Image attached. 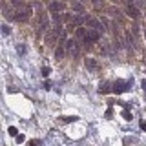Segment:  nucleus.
Here are the masks:
<instances>
[{
  "label": "nucleus",
  "instance_id": "nucleus-1",
  "mask_svg": "<svg viewBox=\"0 0 146 146\" xmlns=\"http://www.w3.org/2000/svg\"><path fill=\"white\" fill-rule=\"evenodd\" d=\"M29 17H31V6H27V4L20 9H15V20L17 22H26V20H29Z\"/></svg>",
  "mask_w": 146,
  "mask_h": 146
},
{
  "label": "nucleus",
  "instance_id": "nucleus-2",
  "mask_svg": "<svg viewBox=\"0 0 146 146\" xmlns=\"http://www.w3.org/2000/svg\"><path fill=\"white\" fill-rule=\"evenodd\" d=\"M64 49H66L68 55H71V57H77V55H79V42H77L75 38L66 40V46H64Z\"/></svg>",
  "mask_w": 146,
  "mask_h": 146
},
{
  "label": "nucleus",
  "instance_id": "nucleus-3",
  "mask_svg": "<svg viewBox=\"0 0 146 146\" xmlns=\"http://www.w3.org/2000/svg\"><path fill=\"white\" fill-rule=\"evenodd\" d=\"M99 36H100V31L88 27V29H86V38H84V44H88V46H90V42H95V40H99Z\"/></svg>",
  "mask_w": 146,
  "mask_h": 146
},
{
  "label": "nucleus",
  "instance_id": "nucleus-4",
  "mask_svg": "<svg viewBox=\"0 0 146 146\" xmlns=\"http://www.w3.org/2000/svg\"><path fill=\"white\" fill-rule=\"evenodd\" d=\"M130 86H131V80H117V82H113V91H115V93H122V91H126Z\"/></svg>",
  "mask_w": 146,
  "mask_h": 146
},
{
  "label": "nucleus",
  "instance_id": "nucleus-5",
  "mask_svg": "<svg viewBox=\"0 0 146 146\" xmlns=\"http://www.w3.org/2000/svg\"><path fill=\"white\" fill-rule=\"evenodd\" d=\"M38 33H46V31L49 29V20H48V15H44V13H40V17H38Z\"/></svg>",
  "mask_w": 146,
  "mask_h": 146
},
{
  "label": "nucleus",
  "instance_id": "nucleus-6",
  "mask_svg": "<svg viewBox=\"0 0 146 146\" xmlns=\"http://www.w3.org/2000/svg\"><path fill=\"white\" fill-rule=\"evenodd\" d=\"M86 24H88V27H91V29H97V31H100V33L104 31L100 20H97V18H88V20H86Z\"/></svg>",
  "mask_w": 146,
  "mask_h": 146
},
{
  "label": "nucleus",
  "instance_id": "nucleus-7",
  "mask_svg": "<svg viewBox=\"0 0 146 146\" xmlns=\"http://www.w3.org/2000/svg\"><path fill=\"white\" fill-rule=\"evenodd\" d=\"M126 15L131 17L133 20H135V18H139V7H135L131 2H128V6H126Z\"/></svg>",
  "mask_w": 146,
  "mask_h": 146
},
{
  "label": "nucleus",
  "instance_id": "nucleus-8",
  "mask_svg": "<svg viewBox=\"0 0 146 146\" xmlns=\"http://www.w3.org/2000/svg\"><path fill=\"white\" fill-rule=\"evenodd\" d=\"M62 9H64V4L62 2H57V0L49 2V11H51V13H60Z\"/></svg>",
  "mask_w": 146,
  "mask_h": 146
},
{
  "label": "nucleus",
  "instance_id": "nucleus-9",
  "mask_svg": "<svg viewBox=\"0 0 146 146\" xmlns=\"http://www.w3.org/2000/svg\"><path fill=\"white\" fill-rule=\"evenodd\" d=\"M106 13H108L110 17H115L117 20H122V13L119 11V7H108V9H106Z\"/></svg>",
  "mask_w": 146,
  "mask_h": 146
},
{
  "label": "nucleus",
  "instance_id": "nucleus-10",
  "mask_svg": "<svg viewBox=\"0 0 146 146\" xmlns=\"http://www.w3.org/2000/svg\"><path fill=\"white\" fill-rule=\"evenodd\" d=\"M86 68L91 71H97L99 70V62L95 60V58H86Z\"/></svg>",
  "mask_w": 146,
  "mask_h": 146
},
{
  "label": "nucleus",
  "instance_id": "nucleus-11",
  "mask_svg": "<svg viewBox=\"0 0 146 146\" xmlns=\"http://www.w3.org/2000/svg\"><path fill=\"white\" fill-rule=\"evenodd\" d=\"M70 6H71L73 11H77V13H82V11H84V4H80L79 0H71Z\"/></svg>",
  "mask_w": 146,
  "mask_h": 146
},
{
  "label": "nucleus",
  "instance_id": "nucleus-12",
  "mask_svg": "<svg viewBox=\"0 0 146 146\" xmlns=\"http://www.w3.org/2000/svg\"><path fill=\"white\" fill-rule=\"evenodd\" d=\"M70 22H71V26H80L84 22V18L80 15H73V17H70Z\"/></svg>",
  "mask_w": 146,
  "mask_h": 146
},
{
  "label": "nucleus",
  "instance_id": "nucleus-13",
  "mask_svg": "<svg viewBox=\"0 0 146 146\" xmlns=\"http://www.w3.org/2000/svg\"><path fill=\"white\" fill-rule=\"evenodd\" d=\"M75 36H77L79 40H84V38H86V29H84V27H77Z\"/></svg>",
  "mask_w": 146,
  "mask_h": 146
},
{
  "label": "nucleus",
  "instance_id": "nucleus-14",
  "mask_svg": "<svg viewBox=\"0 0 146 146\" xmlns=\"http://www.w3.org/2000/svg\"><path fill=\"white\" fill-rule=\"evenodd\" d=\"M110 82H100V86H99V93H108L110 91Z\"/></svg>",
  "mask_w": 146,
  "mask_h": 146
},
{
  "label": "nucleus",
  "instance_id": "nucleus-15",
  "mask_svg": "<svg viewBox=\"0 0 146 146\" xmlns=\"http://www.w3.org/2000/svg\"><path fill=\"white\" fill-rule=\"evenodd\" d=\"M11 6L15 9H20V7L26 6V2H24V0H11Z\"/></svg>",
  "mask_w": 146,
  "mask_h": 146
},
{
  "label": "nucleus",
  "instance_id": "nucleus-16",
  "mask_svg": "<svg viewBox=\"0 0 146 146\" xmlns=\"http://www.w3.org/2000/svg\"><path fill=\"white\" fill-rule=\"evenodd\" d=\"M62 57H64V48H57V49H55V58L60 60Z\"/></svg>",
  "mask_w": 146,
  "mask_h": 146
},
{
  "label": "nucleus",
  "instance_id": "nucleus-17",
  "mask_svg": "<svg viewBox=\"0 0 146 146\" xmlns=\"http://www.w3.org/2000/svg\"><path fill=\"white\" fill-rule=\"evenodd\" d=\"M0 31H2L4 35H9V33H11V27H9L7 24H2V26H0Z\"/></svg>",
  "mask_w": 146,
  "mask_h": 146
},
{
  "label": "nucleus",
  "instance_id": "nucleus-18",
  "mask_svg": "<svg viewBox=\"0 0 146 146\" xmlns=\"http://www.w3.org/2000/svg\"><path fill=\"white\" fill-rule=\"evenodd\" d=\"M53 22H55V24H60V22H62V15H58V13H53Z\"/></svg>",
  "mask_w": 146,
  "mask_h": 146
},
{
  "label": "nucleus",
  "instance_id": "nucleus-19",
  "mask_svg": "<svg viewBox=\"0 0 146 146\" xmlns=\"http://www.w3.org/2000/svg\"><path fill=\"white\" fill-rule=\"evenodd\" d=\"M17 51H18V55H26V46L24 44H18L17 46Z\"/></svg>",
  "mask_w": 146,
  "mask_h": 146
},
{
  "label": "nucleus",
  "instance_id": "nucleus-20",
  "mask_svg": "<svg viewBox=\"0 0 146 146\" xmlns=\"http://www.w3.org/2000/svg\"><path fill=\"white\" fill-rule=\"evenodd\" d=\"M130 2L133 4L135 7H143V6H144V0H130Z\"/></svg>",
  "mask_w": 146,
  "mask_h": 146
},
{
  "label": "nucleus",
  "instance_id": "nucleus-21",
  "mask_svg": "<svg viewBox=\"0 0 146 146\" xmlns=\"http://www.w3.org/2000/svg\"><path fill=\"white\" fill-rule=\"evenodd\" d=\"M100 24H102V27H104V31H106V29H108V26H110L108 18H104V17H102V18H100Z\"/></svg>",
  "mask_w": 146,
  "mask_h": 146
},
{
  "label": "nucleus",
  "instance_id": "nucleus-22",
  "mask_svg": "<svg viewBox=\"0 0 146 146\" xmlns=\"http://www.w3.org/2000/svg\"><path fill=\"white\" fill-rule=\"evenodd\" d=\"M9 133H11L13 137H15V135H18V130H17L15 126H11V128H9Z\"/></svg>",
  "mask_w": 146,
  "mask_h": 146
},
{
  "label": "nucleus",
  "instance_id": "nucleus-23",
  "mask_svg": "<svg viewBox=\"0 0 146 146\" xmlns=\"http://www.w3.org/2000/svg\"><path fill=\"white\" fill-rule=\"evenodd\" d=\"M49 75V68H42V77H48Z\"/></svg>",
  "mask_w": 146,
  "mask_h": 146
},
{
  "label": "nucleus",
  "instance_id": "nucleus-24",
  "mask_svg": "<svg viewBox=\"0 0 146 146\" xmlns=\"http://www.w3.org/2000/svg\"><path fill=\"white\" fill-rule=\"evenodd\" d=\"M38 144H40V141H31V143L27 144V146H38Z\"/></svg>",
  "mask_w": 146,
  "mask_h": 146
},
{
  "label": "nucleus",
  "instance_id": "nucleus-25",
  "mask_svg": "<svg viewBox=\"0 0 146 146\" xmlns=\"http://www.w3.org/2000/svg\"><path fill=\"white\" fill-rule=\"evenodd\" d=\"M17 141L18 143H24V135H17Z\"/></svg>",
  "mask_w": 146,
  "mask_h": 146
},
{
  "label": "nucleus",
  "instance_id": "nucleus-26",
  "mask_svg": "<svg viewBox=\"0 0 146 146\" xmlns=\"http://www.w3.org/2000/svg\"><path fill=\"white\" fill-rule=\"evenodd\" d=\"M91 2H93V6H95V7H99V6H100V4H99V0H91Z\"/></svg>",
  "mask_w": 146,
  "mask_h": 146
},
{
  "label": "nucleus",
  "instance_id": "nucleus-27",
  "mask_svg": "<svg viewBox=\"0 0 146 146\" xmlns=\"http://www.w3.org/2000/svg\"><path fill=\"white\" fill-rule=\"evenodd\" d=\"M141 128H143V130H146V122H141Z\"/></svg>",
  "mask_w": 146,
  "mask_h": 146
},
{
  "label": "nucleus",
  "instance_id": "nucleus-28",
  "mask_svg": "<svg viewBox=\"0 0 146 146\" xmlns=\"http://www.w3.org/2000/svg\"><path fill=\"white\" fill-rule=\"evenodd\" d=\"M143 88H144V91H146V80H143Z\"/></svg>",
  "mask_w": 146,
  "mask_h": 146
},
{
  "label": "nucleus",
  "instance_id": "nucleus-29",
  "mask_svg": "<svg viewBox=\"0 0 146 146\" xmlns=\"http://www.w3.org/2000/svg\"><path fill=\"white\" fill-rule=\"evenodd\" d=\"M79 2H80V4H86V2H88V0H79Z\"/></svg>",
  "mask_w": 146,
  "mask_h": 146
},
{
  "label": "nucleus",
  "instance_id": "nucleus-30",
  "mask_svg": "<svg viewBox=\"0 0 146 146\" xmlns=\"http://www.w3.org/2000/svg\"><path fill=\"white\" fill-rule=\"evenodd\" d=\"M111 2H115V4H119V2H122V0H111Z\"/></svg>",
  "mask_w": 146,
  "mask_h": 146
},
{
  "label": "nucleus",
  "instance_id": "nucleus-31",
  "mask_svg": "<svg viewBox=\"0 0 146 146\" xmlns=\"http://www.w3.org/2000/svg\"><path fill=\"white\" fill-rule=\"evenodd\" d=\"M0 7H4V0H0Z\"/></svg>",
  "mask_w": 146,
  "mask_h": 146
},
{
  "label": "nucleus",
  "instance_id": "nucleus-32",
  "mask_svg": "<svg viewBox=\"0 0 146 146\" xmlns=\"http://www.w3.org/2000/svg\"><path fill=\"white\" fill-rule=\"evenodd\" d=\"M144 35H146V31H144Z\"/></svg>",
  "mask_w": 146,
  "mask_h": 146
},
{
  "label": "nucleus",
  "instance_id": "nucleus-33",
  "mask_svg": "<svg viewBox=\"0 0 146 146\" xmlns=\"http://www.w3.org/2000/svg\"><path fill=\"white\" fill-rule=\"evenodd\" d=\"M144 17H146V15H144Z\"/></svg>",
  "mask_w": 146,
  "mask_h": 146
}]
</instances>
